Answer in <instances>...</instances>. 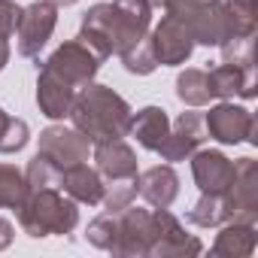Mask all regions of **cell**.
I'll list each match as a JSON object with an SVG mask.
<instances>
[{
    "instance_id": "38",
    "label": "cell",
    "mask_w": 258,
    "mask_h": 258,
    "mask_svg": "<svg viewBox=\"0 0 258 258\" xmlns=\"http://www.w3.org/2000/svg\"><path fill=\"white\" fill-rule=\"evenodd\" d=\"M149 7L152 10H164V0H149Z\"/></svg>"
},
{
    "instance_id": "10",
    "label": "cell",
    "mask_w": 258,
    "mask_h": 258,
    "mask_svg": "<svg viewBox=\"0 0 258 258\" xmlns=\"http://www.w3.org/2000/svg\"><path fill=\"white\" fill-rule=\"evenodd\" d=\"M207 140V127H204V115L188 109V112H179L176 121L170 124V131L164 137V143L155 149L161 155V161L173 164V161H185L195 149H201Z\"/></svg>"
},
{
    "instance_id": "18",
    "label": "cell",
    "mask_w": 258,
    "mask_h": 258,
    "mask_svg": "<svg viewBox=\"0 0 258 258\" xmlns=\"http://www.w3.org/2000/svg\"><path fill=\"white\" fill-rule=\"evenodd\" d=\"M112 10L118 19V52L134 46L143 37H149V25H152L149 0H112Z\"/></svg>"
},
{
    "instance_id": "15",
    "label": "cell",
    "mask_w": 258,
    "mask_h": 258,
    "mask_svg": "<svg viewBox=\"0 0 258 258\" xmlns=\"http://www.w3.org/2000/svg\"><path fill=\"white\" fill-rule=\"evenodd\" d=\"M137 191L152 210H170L179 198V176L170 164H155L137 173Z\"/></svg>"
},
{
    "instance_id": "22",
    "label": "cell",
    "mask_w": 258,
    "mask_h": 258,
    "mask_svg": "<svg viewBox=\"0 0 258 258\" xmlns=\"http://www.w3.org/2000/svg\"><path fill=\"white\" fill-rule=\"evenodd\" d=\"M222 231L216 234V243H213V255H225V258H249L258 246V234H255V225L249 222H225L219 225Z\"/></svg>"
},
{
    "instance_id": "37",
    "label": "cell",
    "mask_w": 258,
    "mask_h": 258,
    "mask_svg": "<svg viewBox=\"0 0 258 258\" xmlns=\"http://www.w3.org/2000/svg\"><path fill=\"white\" fill-rule=\"evenodd\" d=\"M49 4H52V7H73L76 0H49Z\"/></svg>"
},
{
    "instance_id": "2",
    "label": "cell",
    "mask_w": 258,
    "mask_h": 258,
    "mask_svg": "<svg viewBox=\"0 0 258 258\" xmlns=\"http://www.w3.org/2000/svg\"><path fill=\"white\" fill-rule=\"evenodd\" d=\"M79 204L61 188H31L25 204L19 207V225L28 237H64L79 222Z\"/></svg>"
},
{
    "instance_id": "4",
    "label": "cell",
    "mask_w": 258,
    "mask_h": 258,
    "mask_svg": "<svg viewBox=\"0 0 258 258\" xmlns=\"http://www.w3.org/2000/svg\"><path fill=\"white\" fill-rule=\"evenodd\" d=\"M58 25V7H52L49 0H34L19 13L16 25V49L22 58H37L43 46L52 40Z\"/></svg>"
},
{
    "instance_id": "12",
    "label": "cell",
    "mask_w": 258,
    "mask_h": 258,
    "mask_svg": "<svg viewBox=\"0 0 258 258\" xmlns=\"http://www.w3.org/2000/svg\"><path fill=\"white\" fill-rule=\"evenodd\" d=\"M191 176L204 195H228L234 182V161L219 149H195L191 155Z\"/></svg>"
},
{
    "instance_id": "30",
    "label": "cell",
    "mask_w": 258,
    "mask_h": 258,
    "mask_svg": "<svg viewBox=\"0 0 258 258\" xmlns=\"http://www.w3.org/2000/svg\"><path fill=\"white\" fill-rule=\"evenodd\" d=\"M25 179L31 188H58L61 185V167L52 158H46L43 152H37L25 167Z\"/></svg>"
},
{
    "instance_id": "9",
    "label": "cell",
    "mask_w": 258,
    "mask_h": 258,
    "mask_svg": "<svg viewBox=\"0 0 258 258\" xmlns=\"http://www.w3.org/2000/svg\"><path fill=\"white\" fill-rule=\"evenodd\" d=\"M79 40L100 58H112L118 52V19L112 4H94L88 7V13L82 16V28H79Z\"/></svg>"
},
{
    "instance_id": "21",
    "label": "cell",
    "mask_w": 258,
    "mask_h": 258,
    "mask_svg": "<svg viewBox=\"0 0 258 258\" xmlns=\"http://www.w3.org/2000/svg\"><path fill=\"white\" fill-rule=\"evenodd\" d=\"M170 131V118L161 106H143L140 112H131V124H127V134L137 137V143L149 152H155L164 137Z\"/></svg>"
},
{
    "instance_id": "28",
    "label": "cell",
    "mask_w": 258,
    "mask_h": 258,
    "mask_svg": "<svg viewBox=\"0 0 258 258\" xmlns=\"http://www.w3.org/2000/svg\"><path fill=\"white\" fill-rule=\"evenodd\" d=\"M118 58H121L124 70L134 73V76H149V73H155V67H158L155 49H152V40H149V37H143V40H137L134 46L121 49Z\"/></svg>"
},
{
    "instance_id": "20",
    "label": "cell",
    "mask_w": 258,
    "mask_h": 258,
    "mask_svg": "<svg viewBox=\"0 0 258 258\" xmlns=\"http://www.w3.org/2000/svg\"><path fill=\"white\" fill-rule=\"evenodd\" d=\"M67 198H73L76 204H88V207H97L100 198H103V176L88 167L85 161L82 164H70L61 170V185H58Z\"/></svg>"
},
{
    "instance_id": "11",
    "label": "cell",
    "mask_w": 258,
    "mask_h": 258,
    "mask_svg": "<svg viewBox=\"0 0 258 258\" xmlns=\"http://www.w3.org/2000/svg\"><path fill=\"white\" fill-rule=\"evenodd\" d=\"M40 152L46 158H52L61 170L70 167V164H82L88 161V152H91V143L82 131L76 127H64V124H52L40 134Z\"/></svg>"
},
{
    "instance_id": "3",
    "label": "cell",
    "mask_w": 258,
    "mask_h": 258,
    "mask_svg": "<svg viewBox=\"0 0 258 258\" xmlns=\"http://www.w3.org/2000/svg\"><path fill=\"white\" fill-rule=\"evenodd\" d=\"M100 58L76 37V40H67V43H61L46 61H43V67L49 70V73H55L58 79H64L70 88H85L94 76H97V70H100Z\"/></svg>"
},
{
    "instance_id": "27",
    "label": "cell",
    "mask_w": 258,
    "mask_h": 258,
    "mask_svg": "<svg viewBox=\"0 0 258 258\" xmlns=\"http://www.w3.org/2000/svg\"><path fill=\"white\" fill-rule=\"evenodd\" d=\"M31 140V131H28V121L25 118H16L10 112H4L0 106V155H13V152H22Z\"/></svg>"
},
{
    "instance_id": "17",
    "label": "cell",
    "mask_w": 258,
    "mask_h": 258,
    "mask_svg": "<svg viewBox=\"0 0 258 258\" xmlns=\"http://www.w3.org/2000/svg\"><path fill=\"white\" fill-rule=\"evenodd\" d=\"M94 170L103 176V182L137 176V155L121 137L94 143Z\"/></svg>"
},
{
    "instance_id": "1",
    "label": "cell",
    "mask_w": 258,
    "mask_h": 258,
    "mask_svg": "<svg viewBox=\"0 0 258 258\" xmlns=\"http://www.w3.org/2000/svg\"><path fill=\"white\" fill-rule=\"evenodd\" d=\"M70 121L94 146V143L118 140V137L127 134L131 106H127V100L121 94H115L109 85L88 82L82 91H76V100L70 106Z\"/></svg>"
},
{
    "instance_id": "14",
    "label": "cell",
    "mask_w": 258,
    "mask_h": 258,
    "mask_svg": "<svg viewBox=\"0 0 258 258\" xmlns=\"http://www.w3.org/2000/svg\"><path fill=\"white\" fill-rule=\"evenodd\" d=\"M155 219H158V237H155L149 255L176 258V255H201L204 252V243L195 234H188L170 210H155Z\"/></svg>"
},
{
    "instance_id": "31",
    "label": "cell",
    "mask_w": 258,
    "mask_h": 258,
    "mask_svg": "<svg viewBox=\"0 0 258 258\" xmlns=\"http://www.w3.org/2000/svg\"><path fill=\"white\" fill-rule=\"evenodd\" d=\"M85 237L91 246L103 249V252H112L115 249V240H118V216L115 213H103L97 216L88 228H85Z\"/></svg>"
},
{
    "instance_id": "36",
    "label": "cell",
    "mask_w": 258,
    "mask_h": 258,
    "mask_svg": "<svg viewBox=\"0 0 258 258\" xmlns=\"http://www.w3.org/2000/svg\"><path fill=\"white\" fill-rule=\"evenodd\" d=\"M7 64H10V43L0 40V70H4Z\"/></svg>"
},
{
    "instance_id": "19",
    "label": "cell",
    "mask_w": 258,
    "mask_h": 258,
    "mask_svg": "<svg viewBox=\"0 0 258 258\" xmlns=\"http://www.w3.org/2000/svg\"><path fill=\"white\" fill-rule=\"evenodd\" d=\"M73 100H76V88H70L64 79H58L55 73L40 67V76H37V106H40V112L46 118H67Z\"/></svg>"
},
{
    "instance_id": "35",
    "label": "cell",
    "mask_w": 258,
    "mask_h": 258,
    "mask_svg": "<svg viewBox=\"0 0 258 258\" xmlns=\"http://www.w3.org/2000/svg\"><path fill=\"white\" fill-rule=\"evenodd\" d=\"M13 237H16V228H13V222L0 216V252H4V249H10Z\"/></svg>"
},
{
    "instance_id": "33",
    "label": "cell",
    "mask_w": 258,
    "mask_h": 258,
    "mask_svg": "<svg viewBox=\"0 0 258 258\" xmlns=\"http://www.w3.org/2000/svg\"><path fill=\"white\" fill-rule=\"evenodd\" d=\"M19 13H22L19 4H13V0H0V40H10L16 34Z\"/></svg>"
},
{
    "instance_id": "16",
    "label": "cell",
    "mask_w": 258,
    "mask_h": 258,
    "mask_svg": "<svg viewBox=\"0 0 258 258\" xmlns=\"http://www.w3.org/2000/svg\"><path fill=\"white\" fill-rule=\"evenodd\" d=\"M207 79H210V91L213 97H222V100H234V97H255V64H219L213 70H207Z\"/></svg>"
},
{
    "instance_id": "23",
    "label": "cell",
    "mask_w": 258,
    "mask_h": 258,
    "mask_svg": "<svg viewBox=\"0 0 258 258\" xmlns=\"http://www.w3.org/2000/svg\"><path fill=\"white\" fill-rule=\"evenodd\" d=\"M185 222L188 225H198V228H219V225L231 222L228 198L225 195H204L201 191V201L185 213Z\"/></svg>"
},
{
    "instance_id": "34",
    "label": "cell",
    "mask_w": 258,
    "mask_h": 258,
    "mask_svg": "<svg viewBox=\"0 0 258 258\" xmlns=\"http://www.w3.org/2000/svg\"><path fill=\"white\" fill-rule=\"evenodd\" d=\"M201 4H213V0H164V13L185 16V13H191L195 7H201Z\"/></svg>"
},
{
    "instance_id": "7",
    "label": "cell",
    "mask_w": 258,
    "mask_h": 258,
    "mask_svg": "<svg viewBox=\"0 0 258 258\" xmlns=\"http://www.w3.org/2000/svg\"><path fill=\"white\" fill-rule=\"evenodd\" d=\"M149 40H152V49H155V61L164 64V67H179L191 58V49H195V40L185 28V22L173 13H164L161 22L149 31Z\"/></svg>"
},
{
    "instance_id": "29",
    "label": "cell",
    "mask_w": 258,
    "mask_h": 258,
    "mask_svg": "<svg viewBox=\"0 0 258 258\" xmlns=\"http://www.w3.org/2000/svg\"><path fill=\"white\" fill-rule=\"evenodd\" d=\"M137 198V176H127V179H109L103 182V210L106 213H121L124 207H131Z\"/></svg>"
},
{
    "instance_id": "26",
    "label": "cell",
    "mask_w": 258,
    "mask_h": 258,
    "mask_svg": "<svg viewBox=\"0 0 258 258\" xmlns=\"http://www.w3.org/2000/svg\"><path fill=\"white\" fill-rule=\"evenodd\" d=\"M31 195V185L25 173L16 164H0V210H19L25 198Z\"/></svg>"
},
{
    "instance_id": "5",
    "label": "cell",
    "mask_w": 258,
    "mask_h": 258,
    "mask_svg": "<svg viewBox=\"0 0 258 258\" xmlns=\"http://www.w3.org/2000/svg\"><path fill=\"white\" fill-rule=\"evenodd\" d=\"M204 127L207 134L225 146H237V143H258L255 137V115L246 106H237L231 100L213 106L204 115Z\"/></svg>"
},
{
    "instance_id": "8",
    "label": "cell",
    "mask_w": 258,
    "mask_h": 258,
    "mask_svg": "<svg viewBox=\"0 0 258 258\" xmlns=\"http://www.w3.org/2000/svg\"><path fill=\"white\" fill-rule=\"evenodd\" d=\"M228 210L231 222H258V161L237 158L234 161V182L228 188Z\"/></svg>"
},
{
    "instance_id": "6",
    "label": "cell",
    "mask_w": 258,
    "mask_h": 258,
    "mask_svg": "<svg viewBox=\"0 0 258 258\" xmlns=\"http://www.w3.org/2000/svg\"><path fill=\"white\" fill-rule=\"evenodd\" d=\"M118 216V240L112 255H149L155 237H158V219L152 210L124 207Z\"/></svg>"
},
{
    "instance_id": "13",
    "label": "cell",
    "mask_w": 258,
    "mask_h": 258,
    "mask_svg": "<svg viewBox=\"0 0 258 258\" xmlns=\"http://www.w3.org/2000/svg\"><path fill=\"white\" fill-rule=\"evenodd\" d=\"M191 34L195 43L201 46H222L231 37V25H228V13L222 0H213V4H201L191 13L179 16Z\"/></svg>"
},
{
    "instance_id": "25",
    "label": "cell",
    "mask_w": 258,
    "mask_h": 258,
    "mask_svg": "<svg viewBox=\"0 0 258 258\" xmlns=\"http://www.w3.org/2000/svg\"><path fill=\"white\" fill-rule=\"evenodd\" d=\"M225 13H228V25H231V37H255L258 28V0H225Z\"/></svg>"
},
{
    "instance_id": "32",
    "label": "cell",
    "mask_w": 258,
    "mask_h": 258,
    "mask_svg": "<svg viewBox=\"0 0 258 258\" xmlns=\"http://www.w3.org/2000/svg\"><path fill=\"white\" fill-rule=\"evenodd\" d=\"M222 61L225 64H255V37H237V40H225L222 46Z\"/></svg>"
},
{
    "instance_id": "24",
    "label": "cell",
    "mask_w": 258,
    "mask_h": 258,
    "mask_svg": "<svg viewBox=\"0 0 258 258\" xmlns=\"http://www.w3.org/2000/svg\"><path fill=\"white\" fill-rule=\"evenodd\" d=\"M176 97H179L185 106H207V103L213 100V91H210L207 70L185 67V70L176 76Z\"/></svg>"
}]
</instances>
